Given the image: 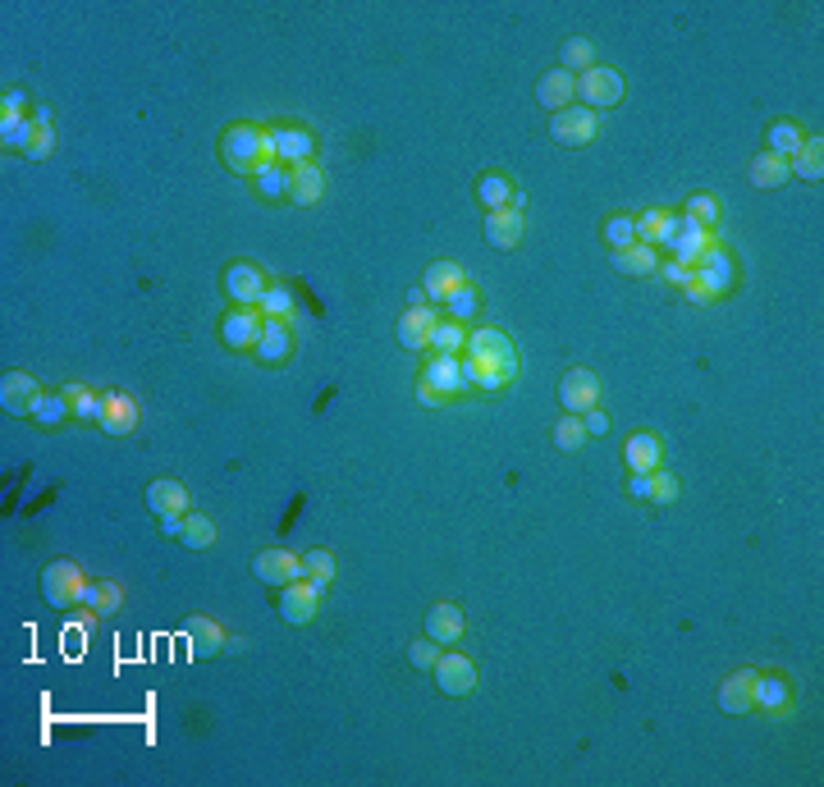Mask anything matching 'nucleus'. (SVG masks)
Here are the masks:
<instances>
[{
	"instance_id": "1",
	"label": "nucleus",
	"mask_w": 824,
	"mask_h": 787,
	"mask_svg": "<svg viewBox=\"0 0 824 787\" xmlns=\"http://www.w3.org/2000/svg\"><path fill=\"white\" fill-rule=\"evenodd\" d=\"M463 367V389H477V394H499L504 385H513L518 376V348L509 344V335L499 330H472L467 335V348L458 357Z\"/></svg>"
},
{
	"instance_id": "2",
	"label": "nucleus",
	"mask_w": 824,
	"mask_h": 787,
	"mask_svg": "<svg viewBox=\"0 0 824 787\" xmlns=\"http://www.w3.org/2000/svg\"><path fill=\"white\" fill-rule=\"evenodd\" d=\"M220 161L234 174H252L257 179L266 165H275V133L257 129V124H229L220 133Z\"/></svg>"
},
{
	"instance_id": "3",
	"label": "nucleus",
	"mask_w": 824,
	"mask_h": 787,
	"mask_svg": "<svg viewBox=\"0 0 824 787\" xmlns=\"http://www.w3.org/2000/svg\"><path fill=\"white\" fill-rule=\"evenodd\" d=\"M87 586H92L87 582V572L78 568V563H69V559L46 563V572H42V595H46L51 609H74V604H83Z\"/></svg>"
},
{
	"instance_id": "4",
	"label": "nucleus",
	"mask_w": 824,
	"mask_h": 787,
	"mask_svg": "<svg viewBox=\"0 0 824 787\" xmlns=\"http://www.w3.org/2000/svg\"><path fill=\"white\" fill-rule=\"evenodd\" d=\"M577 101H582L586 110H609L623 101V74L609 65H591L586 74H577Z\"/></svg>"
},
{
	"instance_id": "5",
	"label": "nucleus",
	"mask_w": 824,
	"mask_h": 787,
	"mask_svg": "<svg viewBox=\"0 0 824 787\" xmlns=\"http://www.w3.org/2000/svg\"><path fill=\"white\" fill-rule=\"evenodd\" d=\"M550 138L559 142V147H586V142L600 138V115L596 110H586V106L559 110V115L550 119Z\"/></svg>"
},
{
	"instance_id": "6",
	"label": "nucleus",
	"mask_w": 824,
	"mask_h": 787,
	"mask_svg": "<svg viewBox=\"0 0 824 787\" xmlns=\"http://www.w3.org/2000/svg\"><path fill=\"white\" fill-rule=\"evenodd\" d=\"M431 673H435V687L445 691V696H467V691L477 687V664L467 655H458V650H440Z\"/></svg>"
},
{
	"instance_id": "7",
	"label": "nucleus",
	"mask_w": 824,
	"mask_h": 787,
	"mask_svg": "<svg viewBox=\"0 0 824 787\" xmlns=\"http://www.w3.org/2000/svg\"><path fill=\"white\" fill-rule=\"evenodd\" d=\"M97 426L106 435H133V426H138V399H133L129 389H106L101 394Z\"/></svg>"
},
{
	"instance_id": "8",
	"label": "nucleus",
	"mask_w": 824,
	"mask_h": 787,
	"mask_svg": "<svg viewBox=\"0 0 824 787\" xmlns=\"http://www.w3.org/2000/svg\"><path fill=\"white\" fill-rule=\"evenodd\" d=\"M559 403H564L573 417L591 412L600 403V376L596 371H586V367H573L564 380H559Z\"/></svg>"
},
{
	"instance_id": "9",
	"label": "nucleus",
	"mask_w": 824,
	"mask_h": 787,
	"mask_svg": "<svg viewBox=\"0 0 824 787\" xmlns=\"http://www.w3.org/2000/svg\"><path fill=\"white\" fill-rule=\"evenodd\" d=\"M261 293H266V275L252 261H234L225 270V298L234 307H261Z\"/></svg>"
},
{
	"instance_id": "10",
	"label": "nucleus",
	"mask_w": 824,
	"mask_h": 787,
	"mask_svg": "<svg viewBox=\"0 0 824 787\" xmlns=\"http://www.w3.org/2000/svg\"><path fill=\"white\" fill-rule=\"evenodd\" d=\"M252 572H257L266 586H293V582H303V559L289 550H261L257 559H252Z\"/></svg>"
},
{
	"instance_id": "11",
	"label": "nucleus",
	"mask_w": 824,
	"mask_h": 787,
	"mask_svg": "<svg viewBox=\"0 0 824 787\" xmlns=\"http://www.w3.org/2000/svg\"><path fill=\"white\" fill-rule=\"evenodd\" d=\"M37 399H42V385L28 371H10V376L0 380V408L10 412V417H33Z\"/></svg>"
},
{
	"instance_id": "12",
	"label": "nucleus",
	"mask_w": 824,
	"mask_h": 787,
	"mask_svg": "<svg viewBox=\"0 0 824 787\" xmlns=\"http://www.w3.org/2000/svg\"><path fill=\"white\" fill-rule=\"evenodd\" d=\"M316 609H321V591H316L307 577L280 591V618H284L289 627H307V623L316 618Z\"/></svg>"
},
{
	"instance_id": "13",
	"label": "nucleus",
	"mask_w": 824,
	"mask_h": 787,
	"mask_svg": "<svg viewBox=\"0 0 824 787\" xmlns=\"http://www.w3.org/2000/svg\"><path fill=\"white\" fill-rule=\"evenodd\" d=\"M417 385H422V389H435V394H445V399L463 394V367H458V357L431 353V357L422 362V376H417Z\"/></svg>"
},
{
	"instance_id": "14",
	"label": "nucleus",
	"mask_w": 824,
	"mask_h": 787,
	"mask_svg": "<svg viewBox=\"0 0 824 787\" xmlns=\"http://www.w3.org/2000/svg\"><path fill=\"white\" fill-rule=\"evenodd\" d=\"M522 234H527V216L522 211H513V206H499V211H486V243L499 252H509L522 243Z\"/></svg>"
},
{
	"instance_id": "15",
	"label": "nucleus",
	"mask_w": 824,
	"mask_h": 787,
	"mask_svg": "<svg viewBox=\"0 0 824 787\" xmlns=\"http://www.w3.org/2000/svg\"><path fill=\"white\" fill-rule=\"evenodd\" d=\"M435 321H440V312H435V302H426V307H408V312L399 316V344L408 348V353H422L426 344H431V330Z\"/></svg>"
},
{
	"instance_id": "16",
	"label": "nucleus",
	"mask_w": 824,
	"mask_h": 787,
	"mask_svg": "<svg viewBox=\"0 0 824 787\" xmlns=\"http://www.w3.org/2000/svg\"><path fill=\"white\" fill-rule=\"evenodd\" d=\"M261 325H266V316H261L257 307H234V312L220 321V339H225L229 348H257Z\"/></svg>"
},
{
	"instance_id": "17",
	"label": "nucleus",
	"mask_w": 824,
	"mask_h": 787,
	"mask_svg": "<svg viewBox=\"0 0 824 787\" xmlns=\"http://www.w3.org/2000/svg\"><path fill=\"white\" fill-rule=\"evenodd\" d=\"M147 508H152L156 518H188L193 513V495H188L179 481H152L147 486Z\"/></svg>"
},
{
	"instance_id": "18",
	"label": "nucleus",
	"mask_w": 824,
	"mask_h": 787,
	"mask_svg": "<svg viewBox=\"0 0 824 787\" xmlns=\"http://www.w3.org/2000/svg\"><path fill=\"white\" fill-rule=\"evenodd\" d=\"M467 284V270L458 261H431L422 275V289H426V302H449L458 289Z\"/></svg>"
},
{
	"instance_id": "19",
	"label": "nucleus",
	"mask_w": 824,
	"mask_h": 787,
	"mask_svg": "<svg viewBox=\"0 0 824 787\" xmlns=\"http://www.w3.org/2000/svg\"><path fill=\"white\" fill-rule=\"evenodd\" d=\"M692 275H696V280H701L710 293H715V298H724V293L733 289V257H728L724 243H715V248L705 252V261L692 270Z\"/></svg>"
},
{
	"instance_id": "20",
	"label": "nucleus",
	"mask_w": 824,
	"mask_h": 787,
	"mask_svg": "<svg viewBox=\"0 0 824 787\" xmlns=\"http://www.w3.org/2000/svg\"><path fill=\"white\" fill-rule=\"evenodd\" d=\"M326 193V170L316 161H303V165H289V202L298 206H316Z\"/></svg>"
},
{
	"instance_id": "21",
	"label": "nucleus",
	"mask_w": 824,
	"mask_h": 787,
	"mask_svg": "<svg viewBox=\"0 0 824 787\" xmlns=\"http://www.w3.org/2000/svg\"><path fill=\"white\" fill-rule=\"evenodd\" d=\"M573 97H577V74H568V69H550V74H541V83H536V101H541L550 115L568 110Z\"/></svg>"
},
{
	"instance_id": "22",
	"label": "nucleus",
	"mask_w": 824,
	"mask_h": 787,
	"mask_svg": "<svg viewBox=\"0 0 824 787\" xmlns=\"http://www.w3.org/2000/svg\"><path fill=\"white\" fill-rule=\"evenodd\" d=\"M426 637L445 650L458 646L463 641V609L458 604H435L431 614H426Z\"/></svg>"
},
{
	"instance_id": "23",
	"label": "nucleus",
	"mask_w": 824,
	"mask_h": 787,
	"mask_svg": "<svg viewBox=\"0 0 824 787\" xmlns=\"http://www.w3.org/2000/svg\"><path fill=\"white\" fill-rule=\"evenodd\" d=\"M623 463H628L632 472H655V467H664V444H660V435L637 431L628 444H623Z\"/></svg>"
},
{
	"instance_id": "24",
	"label": "nucleus",
	"mask_w": 824,
	"mask_h": 787,
	"mask_svg": "<svg viewBox=\"0 0 824 787\" xmlns=\"http://www.w3.org/2000/svg\"><path fill=\"white\" fill-rule=\"evenodd\" d=\"M289 348H293L289 321H271V316H266V325H261V339H257V348H252V353H257L266 367H280L284 357H289Z\"/></svg>"
},
{
	"instance_id": "25",
	"label": "nucleus",
	"mask_w": 824,
	"mask_h": 787,
	"mask_svg": "<svg viewBox=\"0 0 824 787\" xmlns=\"http://www.w3.org/2000/svg\"><path fill=\"white\" fill-rule=\"evenodd\" d=\"M673 238H678V229H673V211H641L637 216V243H646V248H669Z\"/></svg>"
},
{
	"instance_id": "26",
	"label": "nucleus",
	"mask_w": 824,
	"mask_h": 787,
	"mask_svg": "<svg viewBox=\"0 0 824 787\" xmlns=\"http://www.w3.org/2000/svg\"><path fill=\"white\" fill-rule=\"evenodd\" d=\"M188 650H193V659H216L220 650H225V632H220L206 614H197L193 623H188Z\"/></svg>"
},
{
	"instance_id": "27",
	"label": "nucleus",
	"mask_w": 824,
	"mask_h": 787,
	"mask_svg": "<svg viewBox=\"0 0 824 787\" xmlns=\"http://www.w3.org/2000/svg\"><path fill=\"white\" fill-rule=\"evenodd\" d=\"M751 687H756V673H751V669L733 673V678L719 687V710H724V714H747V710H756V705H751Z\"/></svg>"
},
{
	"instance_id": "28",
	"label": "nucleus",
	"mask_w": 824,
	"mask_h": 787,
	"mask_svg": "<svg viewBox=\"0 0 824 787\" xmlns=\"http://www.w3.org/2000/svg\"><path fill=\"white\" fill-rule=\"evenodd\" d=\"M788 174H792V179H806V184H820V179H824V142L806 133L802 151L788 161Z\"/></svg>"
},
{
	"instance_id": "29",
	"label": "nucleus",
	"mask_w": 824,
	"mask_h": 787,
	"mask_svg": "<svg viewBox=\"0 0 824 787\" xmlns=\"http://www.w3.org/2000/svg\"><path fill=\"white\" fill-rule=\"evenodd\" d=\"M806 133L802 124H792V119H774L770 129H765V151H774V156H783V161H792L797 151H802Z\"/></svg>"
},
{
	"instance_id": "30",
	"label": "nucleus",
	"mask_w": 824,
	"mask_h": 787,
	"mask_svg": "<svg viewBox=\"0 0 824 787\" xmlns=\"http://www.w3.org/2000/svg\"><path fill=\"white\" fill-rule=\"evenodd\" d=\"M275 133V161L303 165L312 161V133L307 129H271Z\"/></svg>"
},
{
	"instance_id": "31",
	"label": "nucleus",
	"mask_w": 824,
	"mask_h": 787,
	"mask_svg": "<svg viewBox=\"0 0 824 787\" xmlns=\"http://www.w3.org/2000/svg\"><path fill=\"white\" fill-rule=\"evenodd\" d=\"M614 266L623 275H655L660 270V252L646 248V243H628V248H614Z\"/></svg>"
},
{
	"instance_id": "32",
	"label": "nucleus",
	"mask_w": 824,
	"mask_h": 787,
	"mask_svg": "<svg viewBox=\"0 0 824 787\" xmlns=\"http://www.w3.org/2000/svg\"><path fill=\"white\" fill-rule=\"evenodd\" d=\"M751 705H760V710H770V714L788 710V705H792L788 682H783V678H760V673H756V687H751Z\"/></svg>"
},
{
	"instance_id": "33",
	"label": "nucleus",
	"mask_w": 824,
	"mask_h": 787,
	"mask_svg": "<svg viewBox=\"0 0 824 787\" xmlns=\"http://www.w3.org/2000/svg\"><path fill=\"white\" fill-rule=\"evenodd\" d=\"M792 174H788V161L774 156V151H760L756 161H751V184L756 188H783Z\"/></svg>"
},
{
	"instance_id": "34",
	"label": "nucleus",
	"mask_w": 824,
	"mask_h": 787,
	"mask_svg": "<svg viewBox=\"0 0 824 787\" xmlns=\"http://www.w3.org/2000/svg\"><path fill=\"white\" fill-rule=\"evenodd\" d=\"M124 604V586L120 582H92L83 595V609L87 614H120Z\"/></svg>"
},
{
	"instance_id": "35",
	"label": "nucleus",
	"mask_w": 824,
	"mask_h": 787,
	"mask_svg": "<svg viewBox=\"0 0 824 787\" xmlns=\"http://www.w3.org/2000/svg\"><path fill=\"white\" fill-rule=\"evenodd\" d=\"M431 353H440V357H458L467 348V330H463V321H435V330H431Z\"/></svg>"
},
{
	"instance_id": "36",
	"label": "nucleus",
	"mask_w": 824,
	"mask_h": 787,
	"mask_svg": "<svg viewBox=\"0 0 824 787\" xmlns=\"http://www.w3.org/2000/svg\"><path fill=\"white\" fill-rule=\"evenodd\" d=\"M51 151H55V129H51V115H46V110H33V138H28L23 156H28V161H46Z\"/></svg>"
},
{
	"instance_id": "37",
	"label": "nucleus",
	"mask_w": 824,
	"mask_h": 787,
	"mask_svg": "<svg viewBox=\"0 0 824 787\" xmlns=\"http://www.w3.org/2000/svg\"><path fill=\"white\" fill-rule=\"evenodd\" d=\"M335 572H339V563H335V554H330V550L303 554V577L316 586V591H326V586L335 582Z\"/></svg>"
},
{
	"instance_id": "38",
	"label": "nucleus",
	"mask_w": 824,
	"mask_h": 787,
	"mask_svg": "<svg viewBox=\"0 0 824 787\" xmlns=\"http://www.w3.org/2000/svg\"><path fill=\"white\" fill-rule=\"evenodd\" d=\"M257 312L271 316V321H293V289H289V284H266Z\"/></svg>"
},
{
	"instance_id": "39",
	"label": "nucleus",
	"mask_w": 824,
	"mask_h": 787,
	"mask_svg": "<svg viewBox=\"0 0 824 787\" xmlns=\"http://www.w3.org/2000/svg\"><path fill=\"white\" fill-rule=\"evenodd\" d=\"M596 65V46L586 42V37H568L564 51H559V69H568V74H586V69Z\"/></svg>"
},
{
	"instance_id": "40",
	"label": "nucleus",
	"mask_w": 824,
	"mask_h": 787,
	"mask_svg": "<svg viewBox=\"0 0 824 787\" xmlns=\"http://www.w3.org/2000/svg\"><path fill=\"white\" fill-rule=\"evenodd\" d=\"M188 550H211L216 545V522L206 518V513H188L184 518V536H179Z\"/></svg>"
},
{
	"instance_id": "41",
	"label": "nucleus",
	"mask_w": 824,
	"mask_h": 787,
	"mask_svg": "<svg viewBox=\"0 0 824 787\" xmlns=\"http://www.w3.org/2000/svg\"><path fill=\"white\" fill-rule=\"evenodd\" d=\"M65 417H74V412H69L65 389H55V394H46L42 389V399H37V408H33V421H42L46 431H51V426H60Z\"/></svg>"
},
{
	"instance_id": "42",
	"label": "nucleus",
	"mask_w": 824,
	"mask_h": 787,
	"mask_svg": "<svg viewBox=\"0 0 824 787\" xmlns=\"http://www.w3.org/2000/svg\"><path fill=\"white\" fill-rule=\"evenodd\" d=\"M477 197H481V206H486V211H499V206H509L513 184L504 179V174H481V179H477Z\"/></svg>"
},
{
	"instance_id": "43",
	"label": "nucleus",
	"mask_w": 824,
	"mask_h": 787,
	"mask_svg": "<svg viewBox=\"0 0 824 787\" xmlns=\"http://www.w3.org/2000/svg\"><path fill=\"white\" fill-rule=\"evenodd\" d=\"M586 440H591V435H586L582 417H573V412H568V417H559V426H554V449H564V453H577V449H582Z\"/></svg>"
},
{
	"instance_id": "44",
	"label": "nucleus",
	"mask_w": 824,
	"mask_h": 787,
	"mask_svg": "<svg viewBox=\"0 0 824 787\" xmlns=\"http://www.w3.org/2000/svg\"><path fill=\"white\" fill-rule=\"evenodd\" d=\"M261 197H289V165H266V170L252 179Z\"/></svg>"
},
{
	"instance_id": "45",
	"label": "nucleus",
	"mask_w": 824,
	"mask_h": 787,
	"mask_svg": "<svg viewBox=\"0 0 824 787\" xmlns=\"http://www.w3.org/2000/svg\"><path fill=\"white\" fill-rule=\"evenodd\" d=\"M65 399H69V412H74L78 421H97V412H101V394H92L87 385H65Z\"/></svg>"
},
{
	"instance_id": "46",
	"label": "nucleus",
	"mask_w": 824,
	"mask_h": 787,
	"mask_svg": "<svg viewBox=\"0 0 824 787\" xmlns=\"http://www.w3.org/2000/svg\"><path fill=\"white\" fill-rule=\"evenodd\" d=\"M477 307H481V298H477V284L467 280L463 289L454 293V298L445 302V312H449V321H472L477 316Z\"/></svg>"
},
{
	"instance_id": "47",
	"label": "nucleus",
	"mask_w": 824,
	"mask_h": 787,
	"mask_svg": "<svg viewBox=\"0 0 824 787\" xmlns=\"http://www.w3.org/2000/svg\"><path fill=\"white\" fill-rule=\"evenodd\" d=\"M683 211H687L692 220H701L705 229H715V225H719V197H715V193H692V197H687Z\"/></svg>"
},
{
	"instance_id": "48",
	"label": "nucleus",
	"mask_w": 824,
	"mask_h": 787,
	"mask_svg": "<svg viewBox=\"0 0 824 787\" xmlns=\"http://www.w3.org/2000/svg\"><path fill=\"white\" fill-rule=\"evenodd\" d=\"M605 243L609 248H628V243H637V220L632 216H609L605 220Z\"/></svg>"
},
{
	"instance_id": "49",
	"label": "nucleus",
	"mask_w": 824,
	"mask_h": 787,
	"mask_svg": "<svg viewBox=\"0 0 824 787\" xmlns=\"http://www.w3.org/2000/svg\"><path fill=\"white\" fill-rule=\"evenodd\" d=\"M28 138H33V115H28V119H5V115H0V142H5V147H28Z\"/></svg>"
},
{
	"instance_id": "50",
	"label": "nucleus",
	"mask_w": 824,
	"mask_h": 787,
	"mask_svg": "<svg viewBox=\"0 0 824 787\" xmlns=\"http://www.w3.org/2000/svg\"><path fill=\"white\" fill-rule=\"evenodd\" d=\"M678 499V476L669 467H655L651 472V504H673Z\"/></svg>"
},
{
	"instance_id": "51",
	"label": "nucleus",
	"mask_w": 824,
	"mask_h": 787,
	"mask_svg": "<svg viewBox=\"0 0 824 787\" xmlns=\"http://www.w3.org/2000/svg\"><path fill=\"white\" fill-rule=\"evenodd\" d=\"M408 659H412V669H435V659H440V646H435V641H431V637H422V641H412Z\"/></svg>"
},
{
	"instance_id": "52",
	"label": "nucleus",
	"mask_w": 824,
	"mask_h": 787,
	"mask_svg": "<svg viewBox=\"0 0 824 787\" xmlns=\"http://www.w3.org/2000/svg\"><path fill=\"white\" fill-rule=\"evenodd\" d=\"M660 275L669 284H678V289H687L692 284V266H678V261H669V266H660Z\"/></svg>"
},
{
	"instance_id": "53",
	"label": "nucleus",
	"mask_w": 824,
	"mask_h": 787,
	"mask_svg": "<svg viewBox=\"0 0 824 787\" xmlns=\"http://www.w3.org/2000/svg\"><path fill=\"white\" fill-rule=\"evenodd\" d=\"M628 495L632 499H651V472H632L628 476Z\"/></svg>"
},
{
	"instance_id": "54",
	"label": "nucleus",
	"mask_w": 824,
	"mask_h": 787,
	"mask_svg": "<svg viewBox=\"0 0 824 787\" xmlns=\"http://www.w3.org/2000/svg\"><path fill=\"white\" fill-rule=\"evenodd\" d=\"M582 426H586V435H605L609 431V417L600 408H591V412H582Z\"/></svg>"
},
{
	"instance_id": "55",
	"label": "nucleus",
	"mask_w": 824,
	"mask_h": 787,
	"mask_svg": "<svg viewBox=\"0 0 824 787\" xmlns=\"http://www.w3.org/2000/svg\"><path fill=\"white\" fill-rule=\"evenodd\" d=\"M683 298H687V302H696V307H705V302H715V293H710V289H705V284L692 275V284L683 289Z\"/></svg>"
},
{
	"instance_id": "56",
	"label": "nucleus",
	"mask_w": 824,
	"mask_h": 787,
	"mask_svg": "<svg viewBox=\"0 0 824 787\" xmlns=\"http://www.w3.org/2000/svg\"><path fill=\"white\" fill-rule=\"evenodd\" d=\"M23 92H5V101H0V110H5V119H23Z\"/></svg>"
},
{
	"instance_id": "57",
	"label": "nucleus",
	"mask_w": 824,
	"mask_h": 787,
	"mask_svg": "<svg viewBox=\"0 0 824 787\" xmlns=\"http://www.w3.org/2000/svg\"><path fill=\"white\" fill-rule=\"evenodd\" d=\"M417 399H422L426 408H440V403H449L445 394H435V389H422V385H417Z\"/></svg>"
},
{
	"instance_id": "58",
	"label": "nucleus",
	"mask_w": 824,
	"mask_h": 787,
	"mask_svg": "<svg viewBox=\"0 0 824 787\" xmlns=\"http://www.w3.org/2000/svg\"><path fill=\"white\" fill-rule=\"evenodd\" d=\"M161 527H165V536H184V518H165Z\"/></svg>"
}]
</instances>
